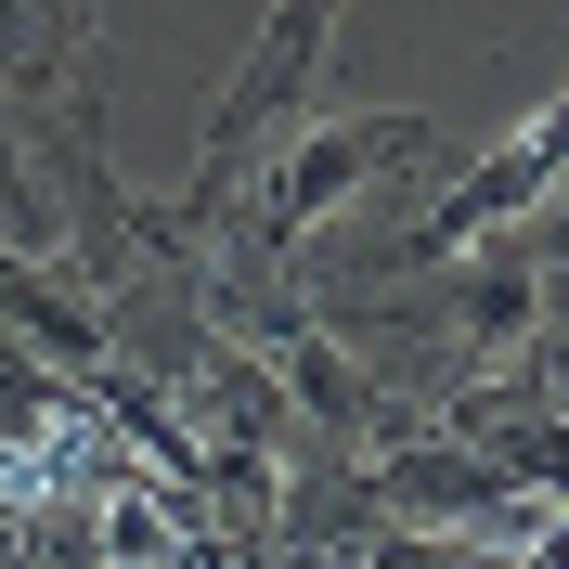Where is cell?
<instances>
[{
	"mask_svg": "<svg viewBox=\"0 0 569 569\" xmlns=\"http://www.w3.org/2000/svg\"><path fill=\"white\" fill-rule=\"evenodd\" d=\"M415 156H440V117L427 104H362V117H284L272 142L247 156V233H233V259H298L323 233V208H350L376 169H415Z\"/></svg>",
	"mask_w": 569,
	"mask_h": 569,
	"instance_id": "1",
	"label": "cell"
},
{
	"mask_svg": "<svg viewBox=\"0 0 569 569\" xmlns=\"http://www.w3.org/2000/svg\"><path fill=\"white\" fill-rule=\"evenodd\" d=\"M27 479H39V466L13 453V440H0V518H13V505H27Z\"/></svg>",
	"mask_w": 569,
	"mask_h": 569,
	"instance_id": "2",
	"label": "cell"
}]
</instances>
